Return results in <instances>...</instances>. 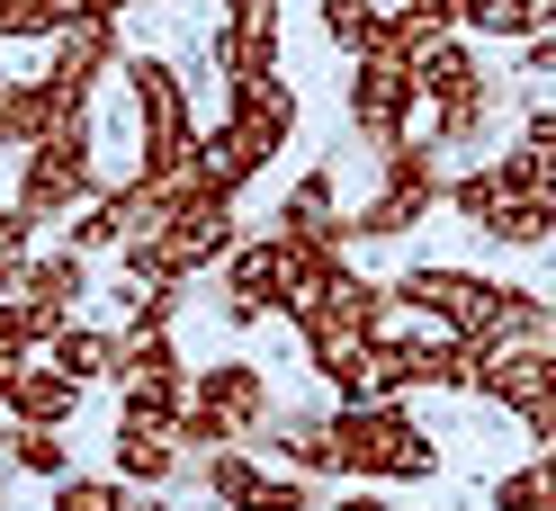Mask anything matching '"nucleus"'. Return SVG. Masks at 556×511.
Listing matches in <instances>:
<instances>
[{
    "label": "nucleus",
    "mask_w": 556,
    "mask_h": 511,
    "mask_svg": "<svg viewBox=\"0 0 556 511\" xmlns=\"http://www.w3.org/2000/svg\"><path fill=\"white\" fill-rule=\"evenodd\" d=\"M117 73H126V99H135V144H144L135 153V180L180 197L198 180V108H189L180 73H170L162 54H135V63H117Z\"/></svg>",
    "instance_id": "nucleus-1"
},
{
    "label": "nucleus",
    "mask_w": 556,
    "mask_h": 511,
    "mask_svg": "<svg viewBox=\"0 0 556 511\" xmlns=\"http://www.w3.org/2000/svg\"><path fill=\"white\" fill-rule=\"evenodd\" d=\"M332 475H351V485H422V475H440V449L404 404H341L332 413Z\"/></svg>",
    "instance_id": "nucleus-2"
},
{
    "label": "nucleus",
    "mask_w": 556,
    "mask_h": 511,
    "mask_svg": "<svg viewBox=\"0 0 556 511\" xmlns=\"http://www.w3.org/2000/svg\"><path fill=\"white\" fill-rule=\"evenodd\" d=\"M90 197H99V144H90V108H81V117H63L54 135L27 144V170H18L10 207L37 216V225H63V216H81Z\"/></svg>",
    "instance_id": "nucleus-3"
},
{
    "label": "nucleus",
    "mask_w": 556,
    "mask_h": 511,
    "mask_svg": "<svg viewBox=\"0 0 556 511\" xmlns=\"http://www.w3.org/2000/svg\"><path fill=\"white\" fill-rule=\"evenodd\" d=\"M261 431H269V378L252 359H206L180 404V439L189 449H242Z\"/></svg>",
    "instance_id": "nucleus-4"
},
{
    "label": "nucleus",
    "mask_w": 556,
    "mask_h": 511,
    "mask_svg": "<svg viewBox=\"0 0 556 511\" xmlns=\"http://www.w3.org/2000/svg\"><path fill=\"white\" fill-rule=\"evenodd\" d=\"M233 243H242V225H233V189L189 180L180 197H170V233H162V252H170V269H180V279H198V269H225Z\"/></svg>",
    "instance_id": "nucleus-5"
},
{
    "label": "nucleus",
    "mask_w": 556,
    "mask_h": 511,
    "mask_svg": "<svg viewBox=\"0 0 556 511\" xmlns=\"http://www.w3.org/2000/svg\"><path fill=\"white\" fill-rule=\"evenodd\" d=\"M413 117H422V81H413V63L359 54V63H351V126L387 153V144H404V135H413Z\"/></svg>",
    "instance_id": "nucleus-6"
},
{
    "label": "nucleus",
    "mask_w": 556,
    "mask_h": 511,
    "mask_svg": "<svg viewBox=\"0 0 556 511\" xmlns=\"http://www.w3.org/2000/svg\"><path fill=\"white\" fill-rule=\"evenodd\" d=\"M162 233H170V189H153V180H117L73 216L81 252H126V243H162Z\"/></svg>",
    "instance_id": "nucleus-7"
},
{
    "label": "nucleus",
    "mask_w": 556,
    "mask_h": 511,
    "mask_svg": "<svg viewBox=\"0 0 556 511\" xmlns=\"http://www.w3.org/2000/svg\"><path fill=\"white\" fill-rule=\"evenodd\" d=\"M288 296H296V252L278 243H233L225 260V315L233 323H269V315H288Z\"/></svg>",
    "instance_id": "nucleus-8"
},
{
    "label": "nucleus",
    "mask_w": 556,
    "mask_h": 511,
    "mask_svg": "<svg viewBox=\"0 0 556 511\" xmlns=\"http://www.w3.org/2000/svg\"><path fill=\"white\" fill-rule=\"evenodd\" d=\"M395 305H413V315H431L440 332L476 341L484 332V305H494V279H476V269H404V279H387Z\"/></svg>",
    "instance_id": "nucleus-9"
},
{
    "label": "nucleus",
    "mask_w": 556,
    "mask_h": 511,
    "mask_svg": "<svg viewBox=\"0 0 556 511\" xmlns=\"http://www.w3.org/2000/svg\"><path fill=\"white\" fill-rule=\"evenodd\" d=\"M467 395H484V404H503V413L530 422L539 404H556V350H539V341H511V350H476Z\"/></svg>",
    "instance_id": "nucleus-10"
},
{
    "label": "nucleus",
    "mask_w": 556,
    "mask_h": 511,
    "mask_svg": "<svg viewBox=\"0 0 556 511\" xmlns=\"http://www.w3.org/2000/svg\"><path fill=\"white\" fill-rule=\"evenodd\" d=\"M54 54H46V81L73 99V108H90V90H99V73H117L126 63V46H117V18H73V27H54L46 37Z\"/></svg>",
    "instance_id": "nucleus-11"
},
{
    "label": "nucleus",
    "mask_w": 556,
    "mask_h": 511,
    "mask_svg": "<svg viewBox=\"0 0 556 511\" xmlns=\"http://www.w3.org/2000/svg\"><path fill=\"white\" fill-rule=\"evenodd\" d=\"M90 288V252L81 243H63V252H27V279H18V305H27V323H37V350L73 323V305Z\"/></svg>",
    "instance_id": "nucleus-12"
},
{
    "label": "nucleus",
    "mask_w": 556,
    "mask_h": 511,
    "mask_svg": "<svg viewBox=\"0 0 556 511\" xmlns=\"http://www.w3.org/2000/svg\"><path fill=\"white\" fill-rule=\"evenodd\" d=\"M216 10H225V27H216V73H225V90L278 73V0H216Z\"/></svg>",
    "instance_id": "nucleus-13"
},
{
    "label": "nucleus",
    "mask_w": 556,
    "mask_h": 511,
    "mask_svg": "<svg viewBox=\"0 0 556 511\" xmlns=\"http://www.w3.org/2000/svg\"><path fill=\"white\" fill-rule=\"evenodd\" d=\"M117 475L126 485H170V475H180V413L126 395V413H117Z\"/></svg>",
    "instance_id": "nucleus-14"
},
{
    "label": "nucleus",
    "mask_w": 556,
    "mask_h": 511,
    "mask_svg": "<svg viewBox=\"0 0 556 511\" xmlns=\"http://www.w3.org/2000/svg\"><path fill=\"white\" fill-rule=\"evenodd\" d=\"M117 386L135 395V404H162V413H180L189 404V368H180V350H170V332H117Z\"/></svg>",
    "instance_id": "nucleus-15"
},
{
    "label": "nucleus",
    "mask_w": 556,
    "mask_h": 511,
    "mask_svg": "<svg viewBox=\"0 0 556 511\" xmlns=\"http://www.w3.org/2000/svg\"><path fill=\"white\" fill-rule=\"evenodd\" d=\"M278 243L288 252H332V243L351 252V216L332 207V162H315L288 197H278Z\"/></svg>",
    "instance_id": "nucleus-16"
},
{
    "label": "nucleus",
    "mask_w": 556,
    "mask_h": 511,
    "mask_svg": "<svg viewBox=\"0 0 556 511\" xmlns=\"http://www.w3.org/2000/svg\"><path fill=\"white\" fill-rule=\"evenodd\" d=\"M73 404H81V378H63L54 359H27V368H10V386H0V413L10 422H73Z\"/></svg>",
    "instance_id": "nucleus-17"
},
{
    "label": "nucleus",
    "mask_w": 556,
    "mask_h": 511,
    "mask_svg": "<svg viewBox=\"0 0 556 511\" xmlns=\"http://www.w3.org/2000/svg\"><path fill=\"white\" fill-rule=\"evenodd\" d=\"M63 117H81V108H73V99H63L46 73H37V81H10V90H0V144H18V153L37 144V135H54Z\"/></svg>",
    "instance_id": "nucleus-18"
},
{
    "label": "nucleus",
    "mask_w": 556,
    "mask_h": 511,
    "mask_svg": "<svg viewBox=\"0 0 556 511\" xmlns=\"http://www.w3.org/2000/svg\"><path fill=\"white\" fill-rule=\"evenodd\" d=\"M225 117L252 135L261 153H278V144L296 135V90L278 81V73H261V81H242V90H233V108H225Z\"/></svg>",
    "instance_id": "nucleus-19"
},
{
    "label": "nucleus",
    "mask_w": 556,
    "mask_h": 511,
    "mask_svg": "<svg viewBox=\"0 0 556 511\" xmlns=\"http://www.w3.org/2000/svg\"><path fill=\"white\" fill-rule=\"evenodd\" d=\"M520 189H530V162H520V153H494V162H476V170L448 180V207H458L467 225H484V216H494L503 197H520Z\"/></svg>",
    "instance_id": "nucleus-20"
},
{
    "label": "nucleus",
    "mask_w": 556,
    "mask_h": 511,
    "mask_svg": "<svg viewBox=\"0 0 556 511\" xmlns=\"http://www.w3.org/2000/svg\"><path fill=\"white\" fill-rule=\"evenodd\" d=\"M261 162H269V153H261V144H252V135H242L233 117L198 135V180H216V189H233V197L261 180Z\"/></svg>",
    "instance_id": "nucleus-21"
},
{
    "label": "nucleus",
    "mask_w": 556,
    "mask_h": 511,
    "mask_svg": "<svg viewBox=\"0 0 556 511\" xmlns=\"http://www.w3.org/2000/svg\"><path fill=\"white\" fill-rule=\"evenodd\" d=\"M269 449L288 458L296 475H332V413H315V404H296V413H278Z\"/></svg>",
    "instance_id": "nucleus-22"
},
{
    "label": "nucleus",
    "mask_w": 556,
    "mask_h": 511,
    "mask_svg": "<svg viewBox=\"0 0 556 511\" xmlns=\"http://www.w3.org/2000/svg\"><path fill=\"white\" fill-rule=\"evenodd\" d=\"M476 233H494V243H511V252H539L547 233H556V197H547V189H520V197H503Z\"/></svg>",
    "instance_id": "nucleus-23"
},
{
    "label": "nucleus",
    "mask_w": 556,
    "mask_h": 511,
    "mask_svg": "<svg viewBox=\"0 0 556 511\" xmlns=\"http://www.w3.org/2000/svg\"><path fill=\"white\" fill-rule=\"evenodd\" d=\"M46 359L63 368V378H117V332H90V323H63L54 341H46Z\"/></svg>",
    "instance_id": "nucleus-24"
},
{
    "label": "nucleus",
    "mask_w": 556,
    "mask_h": 511,
    "mask_svg": "<svg viewBox=\"0 0 556 511\" xmlns=\"http://www.w3.org/2000/svg\"><path fill=\"white\" fill-rule=\"evenodd\" d=\"M387 18H395L387 0H324V37H332L341 54H351V63L387 46Z\"/></svg>",
    "instance_id": "nucleus-25"
},
{
    "label": "nucleus",
    "mask_w": 556,
    "mask_h": 511,
    "mask_svg": "<svg viewBox=\"0 0 556 511\" xmlns=\"http://www.w3.org/2000/svg\"><path fill=\"white\" fill-rule=\"evenodd\" d=\"M413 216H431V197H404V189H377L368 207L351 216V243H395V233H413Z\"/></svg>",
    "instance_id": "nucleus-26"
},
{
    "label": "nucleus",
    "mask_w": 556,
    "mask_h": 511,
    "mask_svg": "<svg viewBox=\"0 0 556 511\" xmlns=\"http://www.w3.org/2000/svg\"><path fill=\"white\" fill-rule=\"evenodd\" d=\"M494 511H556V458L539 449L530 467H511V475H494Z\"/></svg>",
    "instance_id": "nucleus-27"
},
{
    "label": "nucleus",
    "mask_w": 556,
    "mask_h": 511,
    "mask_svg": "<svg viewBox=\"0 0 556 511\" xmlns=\"http://www.w3.org/2000/svg\"><path fill=\"white\" fill-rule=\"evenodd\" d=\"M10 467H27V475H73V439H63L54 422H18V439H10Z\"/></svg>",
    "instance_id": "nucleus-28"
},
{
    "label": "nucleus",
    "mask_w": 556,
    "mask_h": 511,
    "mask_svg": "<svg viewBox=\"0 0 556 511\" xmlns=\"http://www.w3.org/2000/svg\"><path fill=\"white\" fill-rule=\"evenodd\" d=\"M242 511H315V475H296V467H261V475H252V494H242Z\"/></svg>",
    "instance_id": "nucleus-29"
},
{
    "label": "nucleus",
    "mask_w": 556,
    "mask_h": 511,
    "mask_svg": "<svg viewBox=\"0 0 556 511\" xmlns=\"http://www.w3.org/2000/svg\"><path fill=\"white\" fill-rule=\"evenodd\" d=\"M135 485L126 475H54V511H126Z\"/></svg>",
    "instance_id": "nucleus-30"
},
{
    "label": "nucleus",
    "mask_w": 556,
    "mask_h": 511,
    "mask_svg": "<svg viewBox=\"0 0 556 511\" xmlns=\"http://www.w3.org/2000/svg\"><path fill=\"white\" fill-rule=\"evenodd\" d=\"M467 27H484V37H539L547 0H467Z\"/></svg>",
    "instance_id": "nucleus-31"
},
{
    "label": "nucleus",
    "mask_w": 556,
    "mask_h": 511,
    "mask_svg": "<svg viewBox=\"0 0 556 511\" xmlns=\"http://www.w3.org/2000/svg\"><path fill=\"white\" fill-rule=\"evenodd\" d=\"M520 162H530V189H547L556 197V108H539L530 126H520V144H511Z\"/></svg>",
    "instance_id": "nucleus-32"
},
{
    "label": "nucleus",
    "mask_w": 556,
    "mask_h": 511,
    "mask_svg": "<svg viewBox=\"0 0 556 511\" xmlns=\"http://www.w3.org/2000/svg\"><path fill=\"white\" fill-rule=\"evenodd\" d=\"M63 10L54 0H0V37H54Z\"/></svg>",
    "instance_id": "nucleus-33"
},
{
    "label": "nucleus",
    "mask_w": 556,
    "mask_h": 511,
    "mask_svg": "<svg viewBox=\"0 0 556 511\" xmlns=\"http://www.w3.org/2000/svg\"><path fill=\"white\" fill-rule=\"evenodd\" d=\"M27 350H37V323L18 296H0V368H27Z\"/></svg>",
    "instance_id": "nucleus-34"
},
{
    "label": "nucleus",
    "mask_w": 556,
    "mask_h": 511,
    "mask_svg": "<svg viewBox=\"0 0 556 511\" xmlns=\"http://www.w3.org/2000/svg\"><path fill=\"white\" fill-rule=\"evenodd\" d=\"M520 73H556V27H539L530 54H520Z\"/></svg>",
    "instance_id": "nucleus-35"
},
{
    "label": "nucleus",
    "mask_w": 556,
    "mask_h": 511,
    "mask_svg": "<svg viewBox=\"0 0 556 511\" xmlns=\"http://www.w3.org/2000/svg\"><path fill=\"white\" fill-rule=\"evenodd\" d=\"M54 10H63V27H73V18H117L126 0H54Z\"/></svg>",
    "instance_id": "nucleus-36"
},
{
    "label": "nucleus",
    "mask_w": 556,
    "mask_h": 511,
    "mask_svg": "<svg viewBox=\"0 0 556 511\" xmlns=\"http://www.w3.org/2000/svg\"><path fill=\"white\" fill-rule=\"evenodd\" d=\"M530 439H539V449L556 458V404H539V413H530Z\"/></svg>",
    "instance_id": "nucleus-37"
},
{
    "label": "nucleus",
    "mask_w": 556,
    "mask_h": 511,
    "mask_svg": "<svg viewBox=\"0 0 556 511\" xmlns=\"http://www.w3.org/2000/svg\"><path fill=\"white\" fill-rule=\"evenodd\" d=\"M324 511H387V502H377V485H359V494H341V502H324Z\"/></svg>",
    "instance_id": "nucleus-38"
},
{
    "label": "nucleus",
    "mask_w": 556,
    "mask_h": 511,
    "mask_svg": "<svg viewBox=\"0 0 556 511\" xmlns=\"http://www.w3.org/2000/svg\"><path fill=\"white\" fill-rule=\"evenodd\" d=\"M10 439H18V422H10V413H0V467H10Z\"/></svg>",
    "instance_id": "nucleus-39"
},
{
    "label": "nucleus",
    "mask_w": 556,
    "mask_h": 511,
    "mask_svg": "<svg viewBox=\"0 0 556 511\" xmlns=\"http://www.w3.org/2000/svg\"><path fill=\"white\" fill-rule=\"evenodd\" d=\"M126 511H170V502H153V494H144V502H126Z\"/></svg>",
    "instance_id": "nucleus-40"
},
{
    "label": "nucleus",
    "mask_w": 556,
    "mask_h": 511,
    "mask_svg": "<svg viewBox=\"0 0 556 511\" xmlns=\"http://www.w3.org/2000/svg\"><path fill=\"white\" fill-rule=\"evenodd\" d=\"M0 90H10V73H0Z\"/></svg>",
    "instance_id": "nucleus-41"
},
{
    "label": "nucleus",
    "mask_w": 556,
    "mask_h": 511,
    "mask_svg": "<svg viewBox=\"0 0 556 511\" xmlns=\"http://www.w3.org/2000/svg\"><path fill=\"white\" fill-rule=\"evenodd\" d=\"M547 18H556V0H547Z\"/></svg>",
    "instance_id": "nucleus-42"
}]
</instances>
